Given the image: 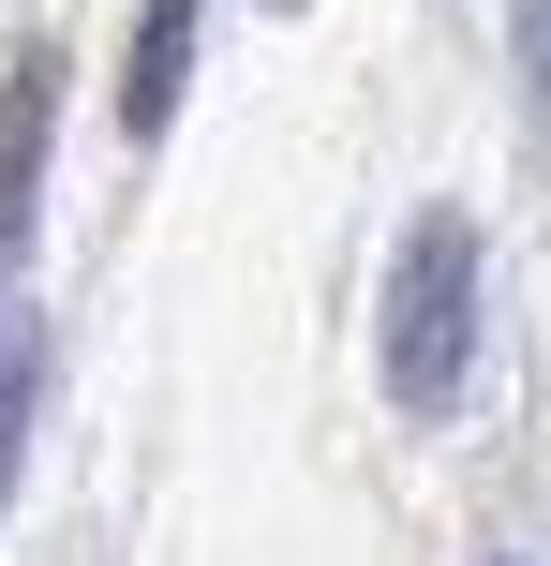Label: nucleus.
Segmentation results:
<instances>
[{"label":"nucleus","mask_w":551,"mask_h":566,"mask_svg":"<svg viewBox=\"0 0 551 566\" xmlns=\"http://www.w3.org/2000/svg\"><path fill=\"white\" fill-rule=\"evenodd\" d=\"M45 119H60V60L15 45V75H0V254L30 239V195H45Z\"/></svg>","instance_id":"f03ea898"},{"label":"nucleus","mask_w":551,"mask_h":566,"mask_svg":"<svg viewBox=\"0 0 551 566\" xmlns=\"http://www.w3.org/2000/svg\"><path fill=\"white\" fill-rule=\"evenodd\" d=\"M254 15H298V0H254Z\"/></svg>","instance_id":"39448f33"},{"label":"nucleus","mask_w":551,"mask_h":566,"mask_svg":"<svg viewBox=\"0 0 551 566\" xmlns=\"http://www.w3.org/2000/svg\"><path fill=\"white\" fill-rule=\"evenodd\" d=\"M507 45H522V75H537V105H551V0H507Z\"/></svg>","instance_id":"20e7f679"},{"label":"nucleus","mask_w":551,"mask_h":566,"mask_svg":"<svg viewBox=\"0 0 551 566\" xmlns=\"http://www.w3.org/2000/svg\"><path fill=\"white\" fill-rule=\"evenodd\" d=\"M477 373V224L463 209H417L403 269H388V402L403 418H447Z\"/></svg>","instance_id":"f257e3e1"},{"label":"nucleus","mask_w":551,"mask_h":566,"mask_svg":"<svg viewBox=\"0 0 551 566\" xmlns=\"http://www.w3.org/2000/svg\"><path fill=\"white\" fill-rule=\"evenodd\" d=\"M194 90V0H135V60H119V135H165Z\"/></svg>","instance_id":"7ed1b4c3"}]
</instances>
